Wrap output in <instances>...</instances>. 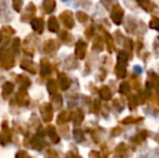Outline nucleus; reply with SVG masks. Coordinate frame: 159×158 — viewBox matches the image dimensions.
I'll return each instance as SVG.
<instances>
[{
  "label": "nucleus",
  "mask_w": 159,
  "mask_h": 158,
  "mask_svg": "<svg viewBox=\"0 0 159 158\" xmlns=\"http://www.w3.org/2000/svg\"><path fill=\"white\" fill-rule=\"evenodd\" d=\"M0 64L4 70H10L14 65V60L11 53L0 51Z\"/></svg>",
  "instance_id": "nucleus-1"
},
{
  "label": "nucleus",
  "mask_w": 159,
  "mask_h": 158,
  "mask_svg": "<svg viewBox=\"0 0 159 158\" xmlns=\"http://www.w3.org/2000/svg\"><path fill=\"white\" fill-rule=\"evenodd\" d=\"M32 27L37 34H42L44 29V22L42 21V19H34L32 21Z\"/></svg>",
  "instance_id": "nucleus-2"
},
{
  "label": "nucleus",
  "mask_w": 159,
  "mask_h": 158,
  "mask_svg": "<svg viewBox=\"0 0 159 158\" xmlns=\"http://www.w3.org/2000/svg\"><path fill=\"white\" fill-rule=\"evenodd\" d=\"M21 67L23 68V70L30 72V74H36V72H37V70H36V65L30 60L24 59L23 61L21 62Z\"/></svg>",
  "instance_id": "nucleus-3"
},
{
  "label": "nucleus",
  "mask_w": 159,
  "mask_h": 158,
  "mask_svg": "<svg viewBox=\"0 0 159 158\" xmlns=\"http://www.w3.org/2000/svg\"><path fill=\"white\" fill-rule=\"evenodd\" d=\"M40 73H41V76H48L51 72V66L50 63L47 59H42L41 63H40Z\"/></svg>",
  "instance_id": "nucleus-4"
},
{
  "label": "nucleus",
  "mask_w": 159,
  "mask_h": 158,
  "mask_svg": "<svg viewBox=\"0 0 159 158\" xmlns=\"http://www.w3.org/2000/svg\"><path fill=\"white\" fill-rule=\"evenodd\" d=\"M14 90V86H13L12 82H6V84L2 86V97L3 99H8L9 95L13 92Z\"/></svg>",
  "instance_id": "nucleus-5"
},
{
  "label": "nucleus",
  "mask_w": 159,
  "mask_h": 158,
  "mask_svg": "<svg viewBox=\"0 0 159 158\" xmlns=\"http://www.w3.org/2000/svg\"><path fill=\"white\" fill-rule=\"evenodd\" d=\"M17 82L20 84V91L27 90V88L30 86V80L27 77L23 76V75H20L19 78H17Z\"/></svg>",
  "instance_id": "nucleus-6"
},
{
  "label": "nucleus",
  "mask_w": 159,
  "mask_h": 158,
  "mask_svg": "<svg viewBox=\"0 0 159 158\" xmlns=\"http://www.w3.org/2000/svg\"><path fill=\"white\" fill-rule=\"evenodd\" d=\"M41 113L43 118L46 119V121H49L52 118V110H51V106L49 104H43L41 106Z\"/></svg>",
  "instance_id": "nucleus-7"
},
{
  "label": "nucleus",
  "mask_w": 159,
  "mask_h": 158,
  "mask_svg": "<svg viewBox=\"0 0 159 158\" xmlns=\"http://www.w3.org/2000/svg\"><path fill=\"white\" fill-rule=\"evenodd\" d=\"M43 11L46 13H52L55 9V0H43Z\"/></svg>",
  "instance_id": "nucleus-8"
},
{
  "label": "nucleus",
  "mask_w": 159,
  "mask_h": 158,
  "mask_svg": "<svg viewBox=\"0 0 159 158\" xmlns=\"http://www.w3.org/2000/svg\"><path fill=\"white\" fill-rule=\"evenodd\" d=\"M15 99L17 100L20 105H27L28 104V95L25 91H20V92H17Z\"/></svg>",
  "instance_id": "nucleus-9"
},
{
  "label": "nucleus",
  "mask_w": 159,
  "mask_h": 158,
  "mask_svg": "<svg viewBox=\"0 0 159 158\" xmlns=\"http://www.w3.org/2000/svg\"><path fill=\"white\" fill-rule=\"evenodd\" d=\"M35 12H36V8L34 7L33 3H30L27 7V9H26L25 14H24L23 17H22V21H28L30 19H32L34 15H35Z\"/></svg>",
  "instance_id": "nucleus-10"
},
{
  "label": "nucleus",
  "mask_w": 159,
  "mask_h": 158,
  "mask_svg": "<svg viewBox=\"0 0 159 158\" xmlns=\"http://www.w3.org/2000/svg\"><path fill=\"white\" fill-rule=\"evenodd\" d=\"M48 27L50 29V32L57 33L59 30V23H57V20L54 16H51L48 21Z\"/></svg>",
  "instance_id": "nucleus-11"
},
{
  "label": "nucleus",
  "mask_w": 159,
  "mask_h": 158,
  "mask_svg": "<svg viewBox=\"0 0 159 158\" xmlns=\"http://www.w3.org/2000/svg\"><path fill=\"white\" fill-rule=\"evenodd\" d=\"M54 42L55 41H53V40H48V41H46L44 42V44H43V51L46 53H50V52H52V51H54L55 50V46H54Z\"/></svg>",
  "instance_id": "nucleus-12"
},
{
  "label": "nucleus",
  "mask_w": 159,
  "mask_h": 158,
  "mask_svg": "<svg viewBox=\"0 0 159 158\" xmlns=\"http://www.w3.org/2000/svg\"><path fill=\"white\" fill-rule=\"evenodd\" d=\"M47 89H48L49 93L51 94H55L57 93V84H55L54 80H50L47 84Z\"/></svg>",
  "instance_id": "nucleus-13"
},
{
  "label": "nucleus",
  "mask_w": 159,
  "mask_h": 158,
  "mask_svg": "<svg viewBox=\"0 0 159 158\" xmlns=\"http://www.w3.org/2000/svg\"><path fill=\"white\" fill-rule=\"evenodd\" d=\"M61 19H62L63 23L66 26H68V27H71V26H73V21H71V17H67V12L61 14Z\"/></svg>",
  "instance_id": "nucleus-14"
},
{
  "label": "nucleus",
  "mask_w": 159,
  "mask_h": 158,
  "mask_svg": "<svg viewBox=\"0 0 159 158\" xmlns=\"http://www.w3.org/2000/svg\"><path fill=\"white\" fill-rule=\"evenodd\" d=\"M12 6L15 11L20 12L22 9V6H23V0H12Z\"/></svg>",
  "instance_id": "nucleus-15"
},
{
  "label": "nucleus",
  "mask_w": 159,
  "mask_h": 158,
  "mask_svg": "<svg viewBox=\"0 0 159 158\" xmlns=\"http://www.w3.org/2000/svg\"><path fill=\"white\" fill-rule=\"evenodd\" d=\"M20 42H21V40L19 38H15L13 40L12 42V49L14 52H19V49H20Z\"/></svg>",
  "instance_id": "nucleus-16"
},
{
  "label": "nucleus",
  "mask_w": 159,
  "mask_h": 158,
  "mask_svg": "<svg viewBox=\"0 0 159 158\" xmlns=\"http://www.w3.org/2000/svg\"><path fill=\"white\" fill-rule=\"evenodd\" d=\"M2 33L7 35H13L15 33V30L13 29L12 27H10V26H4V27L2 28Z\"/></svg>",
  "instance_id": "nucleus-17"
},
{
  "label": "nucleus",
  "mask_w": 159,
  "mask_h": 158,
  "mask_svg": "<svg viewBox=\"0 0 159 158\" xmlns=\"http://www.w3.org/2000/svg\"><path fill=\"white\" fill-rule=\"evenodd\" d=\"M60 82H61V84H62V89H66L67 87V84H66V76H65V75H61V77H60Z\"/></svg>",
  "instance_id": "nucleus-18"
},
{
  "label": "nucleus",
  "mask_w": 159,
  "mask_h": 158,
  "mask_svg": "<svg viewBox=\"0 0 159 158\" xmlns=\"http://www.w3.org/2000/svg\"><path fill=\"white\" fill-rule=\"evenodd\" d=\"M53 102H54L53 104L55 105V107L59 108V107H60V104H61V102H62L61 97H59V95H57V97H55L54 99H53Z\"/></svg>",
  "instance_id": "nucleus-19"
}]
</instances>
